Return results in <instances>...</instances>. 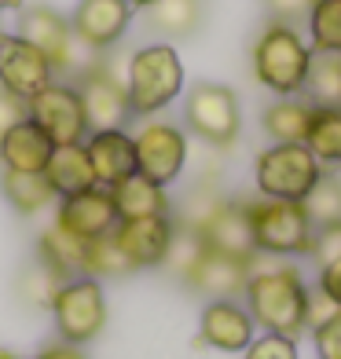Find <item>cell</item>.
<instances>
[{"mask_svg":"<svg viewBox=\"0 0 341 359\" xmlns=\"http://www.w3.org/2000/svg\"><path fill=\"white\" fill-rule=\"evenodd\" d=\"M26 118H29V114H26V100H19V95H11L8 88H0V136H4L11 125L26 121Z\"/></svg>","mask_w":341,"mask_h":359,"instance_id":"obj_40","label":"cell"},{"mask_svg":"<svg viewBox=\"0 0 341 359\" xmlns=\"http://www.w3.org/2000/svg\"><path fill=\"white\" fill-rule=\"evenodd\" d=\"M327 172L305 143H268L253 158V187L261 198L305 202L308 191Z\"/></svg>","mask_w":341,"mask_h":359,"instance_id":"obj_5","label":"cell"},{"mask_svg":"<svg viewBox=\"0 0 341 359\" xmlns=\"http://www.w3.org/2000/svg\"><path fill=\"white\" fill-rule=\"evenodd\" d=\"M316 48L305 37V26L268 19L250 44V74L272 95H305Z\"/></svg>","mask_w":341,"mask_h":359,"instance_id":"obj_2","label":"cell"},{"mask_svg":"<svg viewBox=\"0 0 341 359\" xmlns=\"http://www.w3.org/2000/svg\"><path fill=\"white\" fill-rule=\"evenodd\" d=\"M55 81V67L41 48H34L19 34H0V88H8L19 100H34L41 88Z\"/></svg>","mask_w":341,"mask_h":359,"instance_id":"obj_12","label":"cell"},{"mask_svg":"<svg viewBox=\"0 0 341 359\" xmlns=\"http://www.w3.org/2000/svg\"><path fill=\"white\" fill-rule=\"evenodd\" d=\"M85 253H88V242L77 238L74 231L67 227H44L41 238H37V257L44 264H52L62 279H77V275H85Z\"/></svg>","mask_w":341,"mask_h":359,"instance_id":"obj_24","label":"cell"},{"mask_svg":"<svg viewBox=\"0 0 341 359\" xmlns=\"http://www.w3.org/2000/svg\"><path fill=\"white\" fill-rule=\"evenodd\" d=\"M316 359H341V312H334L327 323H319L312 330Z\"/></svg>","mask_w":341,"mask_h":359,"instance_id":"obj_36","label":"cell"},{"mask_svg":"<svg viewBox=\"0 0 341 359\" xmlns=\"http://www.w3.org/2000/svg\"><path fill=\"white\" fill-rule=\"evenodd\" d=\"M62 283L67 279H62L52 264H44L41 257H34V264H26L22 275H19V301L29 304V308H52Z\"/></svg>","mask_w":341,"mask_h":359,"instance_id":"obj_31","label":"cell"},{"mask_svg":"<svg viewBox=\"0 0 341 359\" xmlns=\"http://www.w3.org/2000/svg\"><path fill=\"white\" fill-rule=\"evenodd\" d=\"M308 301H312V286L294 260L261 253L250 260V283L242 290V304L261 334L301 337L308 330Z\"/></svg>","mask_w":341,"mask_h":359,"instance_id":"obj_1","label":"cell"},{"mask_svg":"<svg viewBox=\"0 0 341 359\" xmlns=\"http://www.w3.org/2000/svg\"><path fill=\"white\" fill-rule=\"evenodd\" d=\"M242 359H301L297 348V337H286V334H257Z\"/></svg>","mask_w":341,"mask_h":359,"instance_id":"obj_35","label":"cell"},{"mask_svg":"<svg viewBox=\"0 0 341 359\" xmlns=\"http://www.w3.org/2000/svg\"><path fill=\"white\" fill-rule=\"evenodd\" d=\"M52 319L59 341H70V345H88L103 334L107 326V293L103 283L92 279V275H77V279H67L62 290L52 301Z\"/></svg>","mask_w":341,"mask_h":359,"instance_id":"obj_7","label":"cell"},{"mask_svg":"<svg viewBox=\"0 0 341 359\" xmlns=\"http://www.w3.org/2000/svg\"><path fill=\"white\" fill-rule=\"evenodd\" d=\"M257 337V323L246 312L242 301H206L199 316V341L217 352H246V345Z\"/></svg>","mask_w":341,"mask_h":359,"instance_id":"obj_16","label":"cell"},{"mask_svg":"<svg viewBox=\"0 0 341 359\" xmlns=\"http://www.w3.org/2000/svg\"><path fill=\"white\" fill-rule=\"evenodd\" d=\"M0 191H4V198L11 202L15 213H22V217H34L59 198L44 172H8L4 169L0 172Z\"/></svg>","mask_w":341,"mask_h":359,"instance_id":"obj_25","label":"cell"},{"mask_svg":"<svg viewBox=\"0 0 341 359\" xmlns=\"http://www.w3.org/2000/svg\"><path fill=\"white\" fill-rule=\"evenodd\" d=\"M305 37L323 55H341V0H316L305 19Z\"/></svg>","mask_w":341,"mask_h":359,"instance_id":"obj_28","label":"cell"},{"mask_svg":"<svg viewBox=\"0 0 341 359\" xmlns=\"http://www.w3.org/2000/svg\"><path fill=\"white\" fill-rule=\"evenodd\" d=\"M224 202H227V194L217 187V180H199V184L184 194L180 213H176L173 220L184 224V227H191V231H202V227L213 220V213H217Z\"/></svg>","mask_w":341,"mask_h":359,"instance_id":"obj_30","label":"cell"},{"mask_svg":"<svg viewBox=\"0 0 341 359\" xmlns=\"http://www.w3.org/2000/svg\"><path fill=\"white\" fill-rule=\"evenodd\" d=\"M312 110L316 107L305 95H275L261 114V128L272 143H305Z\"/></svg>","mask_w":341,"mask_h":359,"instance_id":"obj_23","label":"cell"},{"mask_svg":"<svg viewBox=\"0 0 341 359\" xmlns=\"http://www.w3.org/2000/svg\"><path fill=\"white\" fill-rule=\"evenodd\" d=\"M184 59L169 41L136 48L125 59V92L133 118H158L184 95Z\"/></svg>","mask_w":341,"mask_h":359,"instance_id":"obj_3","label":"cell"},{"mask_svg":"<svg viewBox=\"0 0 341 359\" xmlns=\"http://www.w3.org/2000/svg\"><path fill=\"white\" fill-rule=\"evenodd\" d=\"M55 224L74 231L77 238H103L118 227V209H114V194L110 187H88V191H77V194H67L59 198V209H55Z\"/></svg>","mask_w":341,"mask_h":359,"instance_id":"obj_14","label":"cell"},{"mask_svg":"<svg viewBox=\"0 0 341 359\" xmlns=\"http://www.w3.org/2000/svg\"><path fill=\"white\" fill-rule=\"evenodd\" d=\"M136 143V172H143L154 184L169 187L180 180V172L187 169V154H191V143H187V128H180L169 118H143L133 133Z\"/></svg>","mask_w":341,"mask_h":359,"instance_id":"obj_8","label":"cell"},{"mask_svg":"<svg viewBox=\"0 0 341 359\" xmlns=\"http://www.w3.org/2000/svg\"><path fill=\"white\" fill-rule=\"evenodd\" d=\"M199 235L206 238V246L213 250V253L239 257V260H253L257 257L253 227H250V213H246V198H227Z\"/></svg>","mask_w":341,"mask_h":359,"instance_id":"obj_19","label":"cell"},{"mask_svg":"<svg viewBox=\"0 0 341 359\" xmlns=\"http://www.w3.org/2000/svg\"><path fill=\"white\" fill-rule=\"evenodd\" d=\"M114 194V209H118V220H140V217H169L173 213V198L169 191L147 180L143 172H133L128 180L110 187Z\"/></svg>","mask_w":341,"mask_h":359,"instance_id":"obj_21","label":"cell"},{"mask_svg":"<svg viewBox=\"0 0 341 359\" xmlns=\"http://www.w3.org/2000/svg\"><path fill=\"white\" fill-rule=\"evenodd\" d=\"M261 4L268 11V19H275V22L305 26V19H308V11H312L316 0H261Z\"/></svg>","mask_w":341,"mask_h":359,"instance_id":"obj_37","label":"cell"},{"mask_svg":"<svg viewBox=\"0 0 341 359\" xmlns=\"http://www.w3.org/2000/svg\"><path fill=\"white\" fill-rule=\"evenodd\" d=\"M15 34L26 37L34 48H41V52L48 55V62L55 67V74L70 70L77 62L74 48H81V44H77L74 29H70V19H62L55 8H48V4L19 8V29H15Z\"/></svg>","mask_w":341,"mask_h":359,"instance_id":"obj_13","label":"cell"},{"mask_svg":"<svg viewBox=\"0 0 341 359\" xmlns=\"http://www.w3.org/2000/svg\"><path fill=\"white\" fill-rule=\"evenodd\" d=\"M34 359H85V352H81V345H70V341H52Z\"/></svg>","mask_w":341,"mask_h":359,"instance_id":"obj_41","label":"cell"},{"mask_svg":"<svg viewBox=\"0 0 341 359\" xmlns=\"http://www.w3.org/2000/svg\"><path fill=\"white\" fill-rule=\"evenodd\" d=\"M305 213L312 217L316 227H327V224H341V172L327 169L319 176V184L308 191V198L301 202Z\"/></svg>","mask_w":341,"mask_h":359,"instance_id":"obj_33","label":"cell"},{"mask_svg":"<svg viewBox=\"0 0 341 359\" xmlns=\"http://www.w3.org/2000/svg\"><path fill=\"white\" fill-rule=\"evenodd\" d=\"M26 114L34 125L44 128V136L55 147L85 143V136L92 133L88 118H85V103H81V92H77V85H67V81H52L48 88H41L26 103Z\"/></svg>","mask_w":341,"mask_h":359,"instance_id":"obj_10","label":"cell"},{"mask_svg":"<svg viewBox=\"0 0 341 359\" xmlns=\"http://www.w3.org/2000/svg\"><path fill=\"white\" fill-rule=\"evenodd\" d=\"M184 128L213 151H227L242 133V107L235 88L220 81H199L184 95Z\"/></svg>","mask_w":341,"mask_h":359,"instance_id":"obj_6","label":"cell"},{"mask_svg":"<svg viewBox=\"0 0 341 359\" xmlns=\"http://www.w3.org/2000/svg\"><path fill=\"white\" fill-rule=\"evenodd\" d=\"M85 151L92 161L95 184L114 187L136 172V143L128 128H100V133L85 136Z\"/></svg>","mask_w":341,"mask_h":359,"instance_id":"obj_18","label":"cell"},{"mask_svg":"<svg viewBox=\"0 0 341 359\" xmlns=\"http://www.w3.org/2000/svg\"><path fill=\"white\" fill-rule=\"evenodd\" d=\"M305 147L323 169H341V107H316L305 133Z\"/></svg>","mask_w":341,"mask_h":359,"instance_id":"obj_27","label":"cell"},{"mask_svg":"<svg viewBox=\"0 0 341 359\" xmlns=\"http://www.w3.org/2000/svg\"><path fill=\"white\" fill-rule=\"evenodd\" d=\"M316 290L341 308V257H334V260L316 268Z\"/></svg>","mask_w":341,"mask_h":359,"instance_id":"obj_39","label":"cell"},{"mask_svg":"<svg viewBox=\"0 0 341 359\" xmlns=\"http://www.w3.org/2000/svg\"><path fill=\"white\" fill-rule=\"evenodd\" d=\"M250 283V260L239 257H224L206 250L202 260L194 264V271L187 275V290H194L206 301H242V290Z\"/></svg>","mask_w":341,"mask_h":359,"instance_id":"obj_17","label":"cell"},{"mask_svg":"<svg viewBox=\"0 0 341 359\" xmlns=\"http://www.w3.org/2000/svg\"><path fill=\"white\" fill-rule=\"evenodd\" d=\"M44 176H48V184L55 187L59 198L95 187V172H92L85 143H62V147H55L52 158H48V165H44Z\"/></svg>","mask_w":341,"mask_h":359,"instance_id":"obj_22","label":"cell"},{"mask_svg":"<svg viewBox=\"0 0 341 359\" xmlns=\"http://www.w3.org/2000/svg\"><path fill=\"white\" fill-rule=\"evenodd\" d=\"M0 34H4V29H0Z\"/></svg>","mask_w":341,"mask_h":359,"instance_id":"obj_45","label":"cell"},{"mask_svg":"<svg viewBox=\"0 0 341 359\" xmlns=\"http://www.w3.org/2000/svg\"><path fill=\"white\" fill-rule=\"evenodd\" d=\"M202 22V0H154L147 8V26L166 41L191 37Z\"/></svg>","mask_w":341,"mask_h":359,"instance_id":"obj_26","label":"cell"},{"mask_svg":"<svg viewBox=\"0 0 341 359\" xmlns=\"http://www.w3.org/2000/svg\"><path fill=\"white\" fill-rule=\"evenodd\" d=\"M209 246H206V238L199 235V231H191V227H184V224H176V235H173V246H169V257H166V268L173 279H180V283H187V275L194 271V264L202 260V253H206Z\"/></svg>","mask_w":341,"mask_h":359,"instance_id":"obj_34","label":"cell"},{"mask_svg":"<svg viewBox=\"0 0 341 359\" xmlns=\"http://www.w3.org/2000/svg\"><path fill=\"white\" fill-rule=\"evenodd\" d=\"M133 260L125 257V250L118 246V238L103 235V238H92L88 242V253H85V275L92 279H121V275H133Z\"/></svg>","mask_w":341,"mask_h":359,"instance_id":"obj_32","label":"cell"},{"mask_svg":"<svg viewBox=\"0 0 341 359\" xmlns=\"http://www.w3.org/2000/svg\"><path fill=\"white\" fill-rule=\"evenodd\" d=\"M173 235H176V220L169 217H140V220H118L114 227V238L118 246L125 250V257L133 260L136 271H147V268H161L169 257L173 246Z\"/></svg>","mask_w":341,"mask_h":359,"instance_id":"obj_15","label":"cell"},{"mask_svg":"<svg viewBox=\"0 0 341 359\" xmlns=\"http://www.w3.org/2000/svg\"><path fill=\"white\" fill-rule=\"evenodd\" d=\"M319 264L341 257V224H327V227H316V238H312V253H308Z\"/></svg>","mask_w":341,"mask_h":359,"instance_id":"obj_38","label":"cell"},{"mask_svg":"<svg viewBox=\"0 0 341 359\" xmlns=\"http://www.w3.org/2000/svg\"><path fill=\"white\" fill-rule=\"evenodd\" d=\"M305 100L312 107H341V55L316 52L305 81Z\"/></svg>","mask_w":341,"mask_h":359,"instance_id":"obj_29","label":"cell"},{"mask_svg":"<svg viewBox=\"0 0 341 359\" xmlns=\"http://www.w3.org/2000/svg\"><path fill=\"white\" fill-rule=\"evenodd\" d=\"M55 143L44 136V128L34 121H19L0 136V165L8 172H44Z\"/></svg>","mask_w":341,"mask_h":359,"instance_id":"obj_20","label":"cell"},{"mask_svg":"<svg viewBox=\"0 0 341 359\" xmlns=\"http://www.w3.org/2000/svg\"><path fill=\"white\" fill-rule=\"evenodd\" d=\"M128 4H133V8H143V11H147V8L154 4V0H128Z\"/></svg>","mask_w":341,"mask_h":359,"instance_id":"obj_43","label":"cell"},{"mask_svg":"<svg viewBox=\"0 0 341 359\" xmlns=\"http://www.w3.org/2000/svg\"><path fill=\"white\" fill-rule=\"evenodd\" d=\"M77 92H81V103H85V118H88L92 133H100V128H125L128 118H133L128 92H125V67L118 70L107 52L95 55L81 70Z\"/></svg>","mask_w":341,"mask_h":359,"instance_id":"obj_9","label":"cell"},{"mask_svg":"<svg viewBox=\"0 0 341 359\" xmlns=\"http://www.w3.org/2000/svg\"><path fill=\"white\" fill-rule=\"evenodd\" d=\"M133 11L136 8L128 0H77L70 29L85 52L103 55L121 44V37L128 34V22H133Z\"/></svg>","mask_w":341,"mask_h":359,"instance_id":"obj_11","label":"cell"},{"mask_svg":"<svg viewBox=\"0 0 341 359\" xmlns=\"http://www.w3.org/2000/svg\"><path fill=\"white\" fill-rule=\"evenodd\" d=\"M246 213L253 227V246L261 257H308L316 238V224L305 213L301 202H283V198H246Z\"/></svg>","mask_w":341,"mask_h":359,"instance_id":"obj_4","label":"cell"},{"mask_svg":"<svg viewBox=\"0 0 341 359\" xmlns=\"http://www.w3.org/2000/svg\"><path fill=\"white\" fill-rule=\"evenodd\" d=\"M0 359H19V355H15V352H0Z\"/></svg>","mask_w":341,"mask_h":359,"instance_id":"obj_44","label":"cell"},{"mask_svg":"<svg viewBox=\"0 0 341 359\" xmlns=\"http://www.w3.org/2000/svg\"><path fill=\"white\" fill-rule=\"evenodd\" d=\"M11 8H22V0H0V11H11Z\"/></svg>","mask_w":341,"mask_h":359,"instance_id":"obj_42","label":"cell"}]
</instances>
